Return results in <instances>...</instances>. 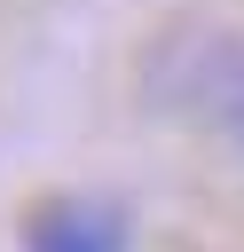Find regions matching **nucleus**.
Masks as SVG:
<instances>
[{"label": "nucleus", "mask_w": 244, "mask_h": 252, "mask_svg": "<svg viewBox=\"0 0 244 252\" xmlns=\"http://www.w3.org/2000/svg\"><path fill=\"white\" fill-rule=\"evenodd\" d=\"M205 134H220V142H228V158L244 165V47H236V63H228V79H220V102H213Z\"/></svg>", "instance_id": "nucleus-3"}, {"label": "nucleus", "mask_w": 244, "mask_h": 252, "mask_svg": "<svg viewBox=\"0 0 244 252\" xmlns=\"http://www.w3.org/2000/svg\"><path fill=\"white\" fill-rule=\"evenodd\" d=\"M16 244L24 252H134V213L118 197H87V189L39 197L16 228Z\"/></svg>", "instance_id": "nucleus-2"}, {"label": "nucleus", "mask_w": 244, "mask_h": 252, "mask_svg": "<svg viewBox=\"0 0 244 252\" xmlns=\"http://www.w3.org/2000/svg\"><path fill=\"white\" fill-rule=\"evenodd\" d=\"M236 47H244V39L220 32V24H173V32H157V47L142 55V94H150V110L205 126L213 102H220V79H228V63H236Z\"/></svg>", "instance_id": "nucleus-1"}]
</instances>
